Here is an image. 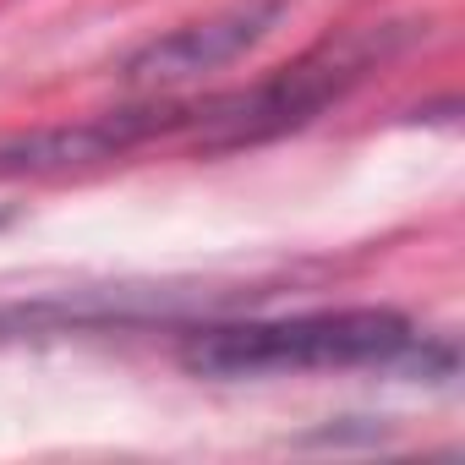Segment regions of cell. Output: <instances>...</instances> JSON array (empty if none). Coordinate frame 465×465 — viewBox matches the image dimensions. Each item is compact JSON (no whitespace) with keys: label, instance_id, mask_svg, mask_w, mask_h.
<instances>
[{"label":"cell","instance_id":"cell-1","mask_svg":"<svg viewBox=\"0 0 465 465\" xmlns=\"http://www.w3.org/2000/svg\"><path fill=\"white\" fill-rule=\"evenodd\" d=\"M416 351V329L394 307H323L291 318H236L208 323L181 340V367L197 378H285V372H340L389 367Z\"/></svg>","mask_w":465,"mask_h":465},{"label":"cell","instance_id":"cell-2","mask_svg":"<svg viewBox=\"0 0 465 465\" xmlns=\"http://www.w3.org/2000/svg\"><path fill=\"white\" fill-rule=\"evenodd\" d=\"M280 17H285V0H242V6H224V12H213L203 23H186L175 34L148 39L126 61L121 77L132 88H181V83H192L203 72H224L252 45H263Z\"/></svg>","mask_w":465,"mask_h":465},{"label":"cell","instance_id":"cell-3","mask_svg":"<svg viewBox=\"0 0 465 465\" xmlns=\"http://www.w3.org/2000/svg\"><path fill=\"white\" fill-rule=\"evenodd\" d=\"M192 110L197 104H148V110L94 115L77 126L0 137V175H45V170H72V164H99V159L132 153L137 143H153V137H186Z\"/></svg>","mask_w":465,"mask_h":465}]
</instances>
